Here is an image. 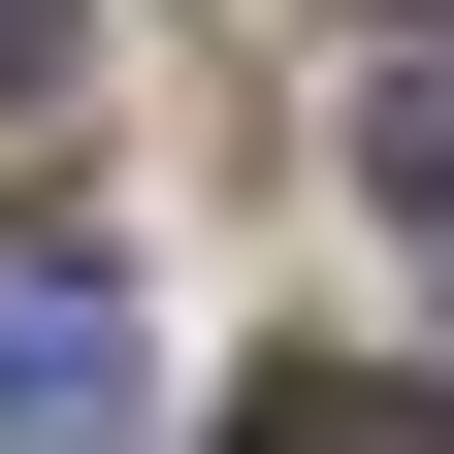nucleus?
<instances>
[{"label": "nucleus", "mask_w": 454, "mask_h": 454, "mask_svg": "<svg viewBox=\"0 0 454 454\" xmlns=\"http://www.w3.org/2000/svg\"><path fill=\"white\" fill-rule=\"evenodd\" d=\"M357 195H389V227H422V260H454V66L389 98V130H357Z\"/></svg>", "instance_id": "nucleus-3"}, {"label": "nucleus", "mask_w": 454, "mask_h": 454, "mask_svg": "<svg viewBox=\"0 0 454 454\" xmlns=\"http://www.w3.org/2000/svg\"><path fill=\"white\" fill-rule=\"evenodd\" d=\"M66 66H98V0H0V130H66Z\"/></svg>", "instance_id": "nucleus-4"}, {"label": "nucleus", "mask_w": 454, "mask_h": 454, "mask_svg": "<svg viewBox=\"0 0 454 454\" xmlns=\"http://www.w3.org/2000/svg\"><path fill=\"white\" fill-rule=\"evenodd\" d=\"M227 454H454V389H389V357H293V389H260Z\"/></svg>", "instance_id": "nucleus-2"}, {"label": "nucleus", "mask_w": 454, "mask_h": 454, "mask_svg": "<svg viewBox=\"0 0 454 454\" xmlns=\"http://www.w3.org/2000/svg\"><path fill=\"white\" fill-rule=\"evenodd\" d=\"M98 389H130V293H98V260H0V454L98 422Z\"/></svg>", "instance_id": "nucleus-1"}]
</instances>
